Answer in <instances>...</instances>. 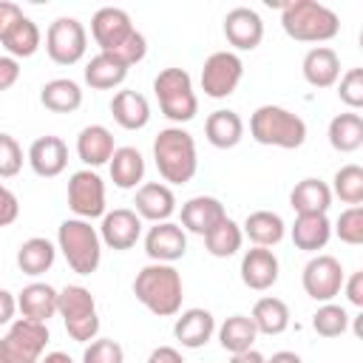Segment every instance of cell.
<instances>
[{
  "instance_id": "12",
  "label": "cell",
  "mask_w": 363,
  "mask_h": 363,
  "mask_svg": "<svg viewBox=\"0 0 363 363\" xmlns=\"http://www.w3.org/2000/svg\"><path fill=\"white\" fill-rule=\"evenodd\" d=\"M68 207L77 213V218H99L105 216V182L99 179L96 170L82 167L71 173L68 179Z\"/></svg>"
},
{
  "instance_id": "54",
  "label": "cell",
  "mask_w": 363,
  "mask_h": 363,
  "mask_svg": "<svg viewBox=\"0 0 363 363\" xmlns=\"http://www.w3.org/2000/svg\"><path fill=\"white\" fill-rule=\"evenodd\" d=\"M40 363H74L65 352H48L45 357H40Z\"/></svg>"
},
{
  "instance_id": "35",
  "label": "cell",
  "mask_w": 363,
  "mask_h": 363,
  "mask_svg": "<svg viewBox=\"0 0 363 363\" xmlns=\"http://www.w3.org/2000/svg\"><path fill=\"white\" fill-rule=\"evenodd\" d=\"M255 337H258V329H255V323H252L250 315H230L218 326V343L230 354H238V352L252 349Z\"/></svg>"
},
{
  "instance_id": "49",
  "label": "cell",
  "mask_w": 363,
  "mask_h": 363,
  "mask_svg": "<svg viewBox=\"0 0 363 363\" xmlns=\"http://www.w3.org/2000/svg\"><path fill=\"white\" fill-rule=\"evenodd\" d=\"M343 289H346V298L352 306L363 309V272H352L349 281H343Z\"/></svg>"
},
{
  "instance_id": "21",
  "label": "cell",
  "mask_w": 363,
  "mask_h": 363,
  "mask_svg": "<svg viewBox=\"0 0 363 363\" xmlns=\"http://www.w3.org/2000/svg\"><path fill=\"white\" fill-rule=\"evenodd\" d=\"M213 332H216V318L210 309L201 306L184 309L173 323V335L184 349H201L213 337Z\"/></svg>"
},
{
  "instance_id": "7",
  "label": "cell",
  "mask_w": 363,
  "mask_h": 363,
  "mask_svg": "<svg viewBox=\"0 0 363 363\" xmlns=\"http://www.w3.org/2000/svg\"><path fill=\"white\" fill-rule=\"evenodd\" d=\"M153 91L162 113L170 122H190L199 113V99L193 91V79L184 68H164L153 79Z\"/></svg>"
},
{
  "instance_id": "4",
  "label": "cell",
  "mask_w": 363,
  "mask_h": 363,
  "mask_svg": "<svg viewBox=\"0 0 363 363\" xmlns=\"http://www.w3.org/2000/svg\"><path fill=\"white\" fill-rule=\"evenodd\" d=\"M250 136L258 145L295 150L306 142V122L281 105H261L250 116Z\"/></svg>"
},
{
  "instance_id": "2",
  "label": "cell",
  "mask_w": 363,
  "mask_h": 363,
  "mask_svg": "<svg viewBox=\"0 0 363 363\" xmlns=\"http://www.w3.org/2000/svg\"><path fill=\"white\" fill-rule=\"evenodd\" d=\"M153 159H156L159 176L164 182L187 184L199 170L196 139L182 125H170V128L159 130V136L153 139Z\"/></svg>"
},
{
  "instance_id": "43",
  "label": "cell",
  "mask_w": 363,
  "mask_h": 363,
  "mask_svg": "<svg viewBox=\"0 0 363 363\" xmlns=\"http://www.w3.org/2000/svg\"><path fill=\"white\" fill-rule=\"evenodd\" d=\"M23 170V147L11 133H0V179H11Z\"/></svg>"
},
{
  "instance_id": "23",
  "label": "cell",
  "mask_w": 363,
  "mask_h": 363,
  "mask_svg": "<svg viewBox=\"0 0 363 363\" xmlns=\"http://www.w3.org/2000/svg\"><path fill=\"white\" fill-rule=\"evenodd\" d=\"M17 309L23 312V318L37 320V323H48V318L57 315V289L51 284L34 281L28 286L20 289L17 295Z\"/></svg>"
},
{
  "instance_id": "8",
  "label": "cell",
  "mask_w": 363,
  "mask_h": 363,
  "mask_svg": "<svg viewBox=\"0 0 363 363\" xmlns=\"http://www.w3.org/2000/svg\"><path fill=\"white\" fill-rule=\"evenodd\" d=\"M48 343V323H37L28 318H17L9 323L3 335V352L9 363H40Z\"/></svg>"
},
{
  "instance_id": "55",
  "label": "cell",
  "mask_w": 363,
  "mask_h": 363,
  "mask_svg": "<svg viewBox=\"0 0 363 363\" xmlns=\"http://www.w3.org/2000/svg\"><path fill=\"white\" fill-rule=\"evenodd\" d=\"M0 363H9L6 360V352H3V337H0Z\"/></svg>"
},
{
  "instance_id": "1",
  "label": "cell",
  "mask_w": 363,
  "mask_h": 363,
  "mask_svg": "<svg viewBox=\"0 0 363 363\" xmlns=\"http://www.w3.org/2000/svg\"><path fill=\"white\" fill-rule=\"evenodd\" d=\"M133 295L136 301L153 312L156 318H170L179 315L182 309V298H184V286H182V275L173 264H147L136 272L133 278Z\"/></svg>"
},
{
  "instance_id": "17",
  "label": "cell",
  "mask_w": 363,
  "mask_h": 363,
  "mask_svg": "<svg viewBox=\"0 0 363 363\" xmlns=\"http://www.w3.org/2000/svg\"><path fill=\"white\" fill-rule=\"evenodd\" d=\"M28 164H31V170L37 176L54 179L68 164V145L60 136L45 133V136H40V139L31 142V147H28Z\"/></svg>"
},
{
  "instance_id": "11",
  "label": "cell",
  "mask_w": 363,
  "mask_h": 363,
  "mask_svg": "<svg viewBox=\"0 0 363 363\" xmlns=\"http://www.w3.org/2000/svg\"><path fill=\"white\" fill-rule=\"evenodd\" d=\"M343 267L335 255H315L306 261L303 272H301V284H303V292L312 298V301H320V303H329L335 295H340L343 289Z\"/></svg>"
},
{
  "instance_id": "39",
  "label": "cell",
  "mask_w": 363,
  "mask_h": 363,
  "mask_svg": "<svg viewBox=\"0 0 363 363\" xmlns=\"http://www.w3.org/2000/svg\"><path fill=\"white\" fill-rule=\"evenodd\" d=\"M332 196H337L343 204L357 207L363 201V167L360 164H343L332 179Z\"/></svg>"
},
{
  "instance_id": "38",
  "label": "cell",
  "mask_w": 363,
  "mask_h": 363,
  "mask_svg": "<svg viewBox=\"0 0 363 363\" xmlns=\"http://www.w3.org/2000/svg\"><path fill=\"white\" fill-rule=\"evenodd\" d=\"M3 45H6L9 57H14V60H20V57H23V60H26V57H34L37 48H40V28H37V23L23 14V20L6 34Z\"/></svg>"
},
{
  "instance_id": "41",
  "label": "cell",
  "mask_w": 363,
  "mask_h": 363,
  "mask_svg": "<svg viewBox=\"0 0 363 363\" xmlns=\"http://www.w3.org/2000/svg\"><path fill=\"white\" fill-rule=\"evenodd\" d=\"M335 233H337V238L343 244H352V247L363 244V207L360 204L357 207H346L335 221Z\"/></svg>"
},
{
  "instance_id": "44",
  "label": "cell",
  "mask_w": 363,
  "mask_h": 363,
  "mask_svg": "<svg viewBox=\"0 0 363 363\" xmlns=\"http://www.w3.org/2000/svg\"><path fill=\"white\" fill-rule=\"evenodd\" d=\"M337 96H340V102L349 105L352 111L363 108V68H349V71L340 77Z\"/></svg>"
},
{
  "instance_id": "20",
  "label": "cell",
  "mask_w": 363,
  "mask_h": 363,
  "mask_svg": "<svg viewBox=\"0 0 363 363\" xmlns=\"http://www.w3.org/2000/svg\"><path fill=\"white\" fill-rule=\"evenodd\" d=\"M224 204L216 196H193L182 204V230L207 235L218 221H224Z\"/></svg>"
},
{
  "instance_id": "19",
  "label": "cell",
  "mask_w": 363,
  "mask_h": 363,
  "mask_svg": "<svg viewBox=\"0 0 363 363\" xmlns=\"http://www.w3.org/2000/svg\"><path fill=\"white\" fill-rule=\"evenodd\" d=\"M278 269H281L278 255L267 247H252L241 258V281H244V286H250L255 292L269 289L278 281Z\"/></svg>"
},
{
  "instance_id": "26",
  "label": "cell",
  "mask_w": 363,
  "mask_h": 363,
  "mask_svg": "<svg viewBox=\"0 0 363 363\" xmlns=\"http://www.w3.org/2000/svg\"><path fill=\"white\" fill-rule=\"evenodd\" d=\"M204 136H207V142H210L213 147L230 150V147H235V145L244 139V122H241V116H238L235 111L218 108V111H213V113L207 116V122H204Z\"/></svg>"
},
{
  "instance_id": "28",
  "label": "cell",
  "mask_w": 363,
  "mask_h": 363,
  "mask_svg": "<svg viewBox=\"0 0 363 363\" xmlns=\"http://www.w3.org/2000/svg\"><path fill=\"white\" fill-rule=\"evenodd\" d=\"M241 227H244L241 233H244L255 247H267V250L275 247V244L286 235L284 218H281L278 213H272V210H255V213H250Z\"/></svg>"
},
{
  "instance_id": "29",
  "label": "cell",
  "mask_w": 363,
  "mask_h": 363,
  "mask_svg": "<svg viewBox=\"0 0 363 363\" xmlns=\"http://www.w3.org/2000/svg\"><path fill=\"white\" fill-rule=\"evenodd\" d=\"M111 182L119 187V190H133L142 179H145V159L136 147L125 145V147H116L111 162Z\"/></svg>"
},
{
  "instance_id": "52",
  "label": "cell",
  "mask_w": 363,
  "mask_h": 363,
  "mask_svg": "<svg viewBox=\"0 0 363 363\" xmlns=\"http://www.w3.org/2000/svg\"><path fill=\"white\" fill-rule=\"evenodd\" d=\"M230 363H267V357H264L261 352H255V349H247V352L233 354V357H230Z\"/></svg>"
},
{
  "instance_id": "22",
  "label": "cell",
  "mask_w": 363,
  "mask_h": 363,
  "mask_svg": "<svg viewBox=\"0 0 363 363\" xmlns=\"http://www.w3.org/2000/svg\"><path fill=\"white\" fill-rule=\"evenodd\" d=\"M301 71L312 88H332L340 79V57L329 45H315L306 51Z\"/></svg>"
},
{
  "instance_id": "25",
  "label": "cell",
  "mask_w": 363,
  "mask_h": 363,
  "mask_svg": "<svg viewBox=\"0 0 363 363\" xmlns=\"http://www.w3.org/2000/svg\"><path fill=\"white\" fill-rule=\"evenodd\" d=\"M111 113H113L116 125L125 128V130H142L150 122V105H147V99L139 91H130V88L113 94Z\"/></svg>"
},
{
  "instance_id": "6",
  "label": "cell",
  "mask_w": 363,
  "mask_h": 363,
  "mask_svg": "<svg viewBox=\"0 0 363 363\" xmlns=\"http://www.w3.org/2000/svg\"><path fill=\"white\" fill-rule=\"evenodd\" d=\"M57 315L65 323V332L77 343H91L99 332V315H96V301L91 289L79 284H68L57 292Z\"/></svg>"
},
{
  "instance_id": "32",
  "label": "cell",
  "mask_w": 363,
  "mask_h": 363,
  "mask_svg": "<svg viewBox=\"0 0 363 363\" xmlns=\"http://www.w3.org/2000/svg\"><path fill=\"white\" fill-rule=\"evenodd\" d=\"M128 77V65L122 60H116L113 54H96L91 57V62L85 65V82L94 91H111L116 85H122Z\"/></svg>"
},
{
  "instance_id": "34",
  "label": "cell",
  "mask_w": 363,
  "mask_h": 363,
  "mask_svg": "<svg viewBox=\"0 0 363 363\" xmlns=\"http://www.w3.org/2000/svg\"><path fill=\"white\" fill-rule=\"evenodd\" d=\"M250 318H252L258 335H269L272 337V335H281V332L289 329V306L281 298H272V295L258 298L252 312H250Z\"/></svg>"
},
{
  "instance_id": "9",
  "label": "cell",
  "mask_w": 363,
  "mask_h": 363,
  "mask_svg": "<svg viewBox=\"0 0 363 363\" xmlns=\"http://www.w3.org/2000/svg\"><path fill=\"white\" fill-rule=\"evenodd\" d=\"M88 31L77 17H57L45 31V51L57 65H74L85 57Z\"/></svg>"
},
{
  "instance_id": "5",
  "label": "cell",
  "mask_w": 363,
  "mask_h": 363,
  "mask_svg": "<svg viewBox=\"0 0 363 363\" xmlns=\"http://www.w3.org/2000/svg\"><path fill=\"white\" fill-rule=\"evenodd\" d=\"M57 247L62 250L68 267L77 275L96 272V267L102 261V238H99L96 227H91V221H85V218H65L57 227Z\"/></svg>"
},
{
  "instance_id": "16",
  "label": "cell",
  "mask_w": 363,
  "mask_h": 363,
  "mask_svg": "<svg viewBox=\"0 0 363 363\" xmlns=\"http://www.w3.org/2000/svg\"><path fill=\"white\" fill-rule=\"evenodd\" d=\"M142 235V218L128 210V207H116L111 213L102 216L99 224V238L105 247L111 250H130Z\"/></svg>"
},
{
  "instance_id": "24",
  "label": "cell",
  "mask_w": 363,
  "mask_h": 363,
  "mask_svg": "<svg viewBox=\"0 0 363 363\" xmlns=\"http://www.w3.org/2000/svg\"><path fill=\"white\" fill-rule=\"evenodd\" d=\"M116 145H113V133L105 125H88L79 130L77 136V156L94 170L105 162H111Z\"/></svg>"
},
{
  "instance_id": "14",
  "label": "cell",
  "mask_w": 363,
  "mask_h": 363,
  "mask_svg": "<svg viewBox=\"0 0 363 363\" xmlns=\"http://www.w3.org/2000/svg\"><path fill=\"white\" fill-rule=\"evenodd\" d=\"M224 37L238 51H252L264 40V20L250 6H235L224 14Z\"/></svg>"
},
{
  "instance_id": "50",
  "label": "cell",
  "mask_w": 363,
  "mask_h": 363,
  "mask_svg": "<svg viewBox=\"0 0 363 363\" xmlns=\"http://www.w3.org/2000/svg\"><path fill=\"white\" fill-rule=\"evenodd\" d=\"M17 312V298L9 289H0V326H9Z\"/></svg>"
},
{
  "instance_id": "46",
  "label": "cell",
  "mask_w": 363,
  "mask_h": 363,
  "mask_svg": "<svg viewBox=\"0 0 363 363\" xmlns=\"http://www.w3.org/2000/svg\"><path fill=\"white\" fill-rule=\"evenodd\" d=\"M17 216H20V201H17V196H14L6 184H0V227L14 224Z\"/></svg>"
},
{
  "instance_id": "3",
  "label": "cell",
  "mask_w": 363,
  "mask_h": 363,
  "mask_svg": "<svg viewBox=\"0 0 363 363\" xmlns=\"http://www.w3.org/2000/svg\"><path fill=\"white\" fill-rule=\"evenodd\" d=\"M281 26L298 43H326L337 37V14L318 0H289L281 6Z\"/></svg>"
},
{
  "instance_id": "42",
  "label": "cell",
  "mask_w": 363,
  "mask_h": 363,
  "mask_svg": "<svg viewBox=\"0 0 363 363\" xmlns=\"http://www.w3.org/2000/svg\"><path fill=\"white\" fill-rule=\"evenodd\" d=\"M82 363H125V349L113 337H94L82 352Z\"/></svg>"
},
{
  "instance_id": "31",
  "label": "cell",
  "mask_w": 363,
  "mask_h": 363,
  "mask_svg": "<svg viewBox=\"0 0 363 363\" xmlns=\"http://www.w3.org/2000/svg\"><path fill=\"white\" fill-rule=\"evenodd\" d=\"M289 204L298 216H306V213H326L329 204H332V190L326 182L320 179H301L292 193H289Z\"/></svg>"
},
{
  "instance_id": "13",
  "label": "cell",
  "mask_w": 363,
  "mask_h": 363,
  "mask_svg": "<svg viewBox=\"0 0 363 363\" xmlns=\"http://www.w3.org/2000/svg\"><path fill=\"white\" fill-rule=\"evenodd\" d=\"M133 23L130 14L125 9L116 6H105L91 17V34L96 40V45L102 48V54H113L130 34H133Z\"/></svg>"
},
{
  "instance_id": "33",
  "label": "cell",
  "mask_w": 363,
  "mask_h": 363,
  "mask_svg": "<svg viewBox=\"0 0 363 363\" xmlns=\"http://www.w3.org/2000/svg\"><path fill=\"white\" fill-rule=\"evenodd\" d=\"M326 136H329V145L337 153H354L363 145V116L354 113V111L332 116Z\"/></svg>"
},
{
  "instance_id": "10",
  "label": "cell",
  "mask_w": 363,
  "mask_h": 363,
  "mask_svg": "<svg viewBox=\"0 0 363 363\" xmlns=\"http://www.w3.org/2000/svg\"><path fill=\"white\" fill-rule=\"evenodd\" d=\"M244 77V62L235 51H213L201 65V91L210 99H227Z\"/></svg>"
},
{
  "instance_id": "53",
  "label": "cell",
  "mask_w": 363,
  "mask_h": 363,
  "mask_svg": "<svg viewBox=\"0 0 363 363\" xmlns=\"http://www.w3.org/2000/svg\"><path fill=\"white\" fill-rule=\"evenodd\" d=\"M267 363H303L301 360V354H295V352H275L272 357H267Z\"/></svg>"
},
{
  "instance_id": "37",
  "label": "cell",
  "mask_w": 363,
  "mask_h": 363,
  "mask_svg": "<svg viewBox=\"0 0 363 363\" xmlns=\"http://www.w3.org/2000/svg\"><path fill=\"white\" fill-rule=\"evenodd\" d=\"M241 241H244V233H241V227H238L233 218L218 221V224L204 235V247H207V252L216 255V258H230V255H235V252L241 250Z\"/></svg>"
},
{
  "instance_id": "15",
  "label": "cell",
  "mask_w": 363,
  "mask_h": 363,
  "mask_svg": "<svg viewBox=\"0 0 363 363\" xmlns=\"http://www.w3.org/2000/svg\"><path fill=\"white\" fill-rule=\"evenodd\" d=\"M145 252L156 264H173L187 252V233L182 230V224L159 221L145 235Z\"/></svg>"
},
{
  "instance_id": "27",
  "label": "cell",
  "mask_w": 363,
  "mask_h": 363,
  "mask_svg": "<svg viewBox=\"0 0 363 363\" xmlns=\"http://www.w3.org/2000/svg\"><path fill=\"white\" fill-rule=\"evenodd\" d=\"M329 238H332V224L326 213H306V216H298L292 224V244L303 252L323 250Z\"/></svg>"
},
{
  "instance_id": "51",
  "label": "cell",
  "mask_w": 363,
  "mask_h": 363,
  "mask_svg": "<svg viewBox=\"0 0 363 363\" xmlns=\"http://www.w3.org/2000/svg\"><path fill=\"white\" fill-rule=\"evenodd\" d=\"M147 363H184L182 352L173 349V346H156L150 354H147Z\"/></svg>"
},
{
  "instance_id": "45",
  "label": "cell",
  "mask_w": 363,
  "mask_h": 363,
  "mask_svg": "<svg viewBox=\"0 0 363 363\" xmlns=\"http://www.w3.org/2000/svg\"><path fill=\"white\" fill-rule=\"evenodd\" d=\"M145 54H147V40H145V34L142 31H133L116 51H113V57L116 60H122L128 68L130 65H136V62H142L145 60Z\"/></svg>"
},
{
  "instance_id": "40",
  "label": "cell",
  "mask_w": 363,
  "mask_h": 363,
  "mask_svg": "<svg viewBox=\"0 0 363 363\" xmlns=\"http://www.w3.org/2000/svg\"><path fill=\"white\" fill-rule=\"evenodd\" d=\"M312 329L320 335V337H340L346 329H349V315L343 306L337 303H323L318 306V312L312 315Z\"/></svg>"
},
{
  "instance_id": "30",
  "label": "cell",
  "mask_w": 363,
  "mask_h": 363,
  "mask_svg": "<svg viewBox=\"0 0 363 363\" xmlns=\"http://www.w3.org/2000/svg\"><path fill=\"white\" fill-rule=\"evenodd\" d=\"M40 102L54 113H74L82 105V88L68 77H57L40 88Z\"/></svg>"
},
{
  "instance_id": "36",
  "label": "cell",
  "mask_w": 363,
  "mask_h": 363,
  "mask_svg": "<svg viewBox=\"0 0 363 363\" xmlns=\"http://www.w3.org/2000/svg\"><path fill=\"white\" fill-rule=\"evenodd\" d=\"M54 258H57V247L48 238H40V235L23 241L20 250H17V267H20V272L34 275V278L43 275L45 269H51Z\"/></svg>"
},
{
  "instance_id": "18",
  "label": "cell",
  "mask_w": 363,
  "mask_h": 363,
  "mask_svg": "<svg viewBox=\"0 0 363 363\" xmlns=\"http://www.w3.org/2000/svg\"><path fill=\"white\" fill-rule=\"evenodd\" d=\"M133 204H136L133 213H136L139 218H145V221H153V224L170 221V216L176 213V196H173V190H170L167 184H162V182H145V184L136 190Z\"/></svg>"
},
{
  "instance_id": "48",
  "label": "cell",
  "mask_w": 363,
  "mask_h": 363,
  "mask_svg": "<svg viewBox=\"0 0 363 363\" xmlns=\"http://www.w3.org/2000/svg\"><path fill=\"white\" fill-rule=\"evenodd\" d=\"M20 79V62L14 57H0V94Z\"/></svg>"
},
{
  "instance_id": "47",
  "label": "cell",
  "mask_w": 363,
  "mask_h": 363,
  "mask_svg": "<svg viewBox=\"0 0 363 363\" xmlns=\"http://www.w3.org/2000/svg\"><path fill=\"white\" fill-rule=\"evenodd\" d=\"M23 20V9L11 0H0V43L6 40V34Z\"/></svg>"
}]
</instances>
